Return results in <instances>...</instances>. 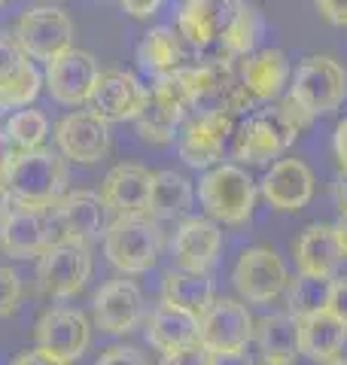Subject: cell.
Returning <instances> with one entry per match:
<instances>
[{
	"label": "cell",
	"instance_id": "47",
	"mask_svg": "<svg viewBox=\"0 0 347 365\" xmlns=\"http://www.w3.org/2000/svg\"><path fill=\"white\" fill-rule=\"evenodd\" d=\"M13 210V195H9V189H6V182L0 180V222H4V216Z\"/></svg>",
	"mask_w": 347,
	"mask_h": 365
},
{
	"label": "cell",
	"instance_id": "40",
	"mask_svg": "<svg viewBox=\"0 0 347 365\" xmlns=\"http://www.w3.org/2000/svg\"><path fill=\"white\" fill-rule=\"evenodd\" d=\"M317 13L335 28H347V0H314Z\"/></svg>",
	"mask_w": 347,
	"mask_h": 365
},
{
	"label": "cell",
	"instance_id": "24",
	"mask_svg": "<svg viewBox=\"0 0 347 365\" xmlns=\"http://www.w3.org/2000/svg\"><path fill=\"white\" fill-rule=\"evenodd\" d=\"M347 341V326L338 323L329 311H317L298 319V353L308 356L311 362L326 365L338 359Z\"/></svg>",
	"mask_w": 347,
	"mask_h": 365
},
{
	"label": "cell",
	"instance_id": "27",
	"mask_svg": "<svg viewBox=\"0 0 347 365\" xmlns=\"http://www.w3.org/2000/svg\"><path fill=\"white\" fill-rule=\"evenodd\" d=\"M161 302L174 304L192 317H204L207 307L216 302L213 280L207 274H189V271H168L161 283Z\"/></svg>",
	"mask_w": 347,
	"mask_h": 365
},
{
	"label": "cell",
	"instance_id": "8",
	"mask_svg": "<svg viewBox=\"0 0 347 365\" xmlns=\"http://www.w3.org/2000/svg\"><path fill=\"white\" fill-rule=\"evenodd\" d=\"M238 295L250 304H268L289 287V271L271 247H250L231 271Z\"/></svg>",
	"mask_w": 347,
	"mask_h": 365
},
{
	"label": "cell",
	"instance_id": "30",
	"mask_svg": "<svg viewBox=\"0 0 347 365\" xmlns=\"http://www.w3.org/2000/svg\"><path fill=\"white\" fill-rule=\"evenodd\" d=\"M186 119V113H183L177 104H171L161 95H156L153 88L146 91V104L144 110L137 113V131L146 143H156V146H165L174 140V134H177L180 122Z\"/></svg>",
	"mask_w": 347,
	"mask_h": 365
},
{
	"label": "cell",
	"instance_id": "12",
	"mask_svg": "<svg viewBox=\"0 0 347 365\" xmlns=\"http://www.w3.org/2000/svg\"><path fill=\"white\" fill-rule=\"evenodd\" d=\"M231 134H235V122L226 113H192L177 140L180 158L189 168H211L223 158Z\"/></svg>",
	"mask_w": 347,
	"mask_h": 365
},
{
	"label": "cell",
	"instance_id": "31",
	"mask_svg": "<svg viewBox=\"0 0 347 365\" xmlns=\"http://www.w3.org/2000/svg\"><path fill=\"white\" fill-rule=\"evenodd\" d=\"M137 61L144 71L159 76H168L183 67V40L180 34H174L171 28H153L137 46Z\"/></svg>",
	"mask_w": 347,
	"mask_h": 365
},
{
	"label": "cell",
	"instance_id": "39",
	"mask_svg": "<svg viewBox=\"0 0 347 365\" xmlns=\"http://www.w3.org/2000/svg\"><path fill=\"white\" fill-rule=\"evenodd\" d=\"M326 311H329L335 319H338V323H344V326H347V277L332 280Z\"/></svg>",
	"mask_w": 347,
	"mask_h": 365
},
{
	"label": "cell",
	"instance_id": "41",
	"mask_svg": "<svg viewBox=\"0 0 347 365\" xmlns=\"http://www.w3.org/2000/svg\"><path fill=\"white\" fill-rule=\"evenodd\" d=\"M9 365H71V362H61V359H55V356H49V353H43V350L34 347V350L19 353V356Z\"/></svg>",
	"mask_w": 347,
	"mask_h": 365
},
{
	"label": "cell",
	"instance_id": "44",
	"mask_svg": "<svg viewBox=\"0 0 347 365\" xmlns=\"http://www.w3.org/2000/svg\"><path fill=\"white\" fill-rule=\"evenodd\" d=\"M335 155H338V168L347 170V119L335 128Z\"/></svg>",
	"mask_w": 347,
	"mask_h": 365
},
{
	"label": "cell",
	"instance_id": "35",
	"mask_svg": "<svg viewBox=\"0 0 347 365\" xmlns=\"http://www.w3.org/2000/svg\"><path fill=\"white\" fill-rule=\"evenodd\" d=\"M31 61L28 55L19 49L16 40L9 37H0V83H6V79H13L19 71H25Z\"/></svg>",
	"mask_w": 347,
	"mask_h": 365
},
{
	"label": "cell",
	"instance_id": "34",
	"mask_svg": "<svg viewBox=\"0 0 347 365\" xmlns=\"http://www.w3.org/2000/svg\"><path fill=\"white\" fill-rule=\"evenodd\" d=\"M40 86H43V76L34 64H28L25 71H19L13 79L0 83V110H25L34 98L40 95Z\"/></svg>",
	"mask_w": 347,
	"mask_h": 365
},
{
	"label": "cell",
	"instance_id": "7",
	"mask_svg": "<svg viewBox=\"0 0 347 365\" xmlns=\"http://www.w3.org/2000/svg\"><path fill=\"white\" fill-rule=\"evenodd\" d=\"M13 40L25 55L49 64L61 52L74 49V21L58 6H34L19 16Z\"/></svg>",
	"mask_w": 347,
	"mask_h": 365
},
{
	"label": "cell",
	"instance_id": "13",
	"mask_svg": "<svg viewBox=\"0 0 347 365\" xmlns=\"http://www.w3.org/2000/svg\"><path fill=\"white\" fill-rule=\"evenodd\" d=\"M34 341H37V350L74 365L89 350L91 326L79 311H71V307H55V311H46L37 319Z\"/></svg>",
	"mask_w": 347,
	"mask_h": 365
},
{
	"label": "cell",
	"instance_id": "52",
	"mask_svg": "<svg viewBox=\"0 0 347 365\" xmlns=\"http://www.w3.org/2000/svg\"><path fill=\"white\" fill-rule=\"evenodd\" d=\"M0 113H4V110H0Z\"/></svg>",
	"mask_w": 347,
	"mask_h": 365
},
{
	"label": "cell",
	"instance_id": "36",
	"mask_svg": "<svg viewBox=\"0 0 347 365\" xmlns=\"http://www.w3.org/2000/svg\"><path fill=\"white\" fill-rule=\"evenodd\" d=\"M21 299V280L13 268L0 265V317H13Z\"/></svg>",
	"mask_w": 347,
	"mask_h": 365
},
{
	"label": "cell",
	"instance_id": "25",
	"mask_svg": "<svg viewBox=\"0 0 347 365\" xmlns=\"http://www.w3.org/2000/svg\"><path fill=\"white\" fill-rule=\"evenodd\" d=\"M146 341L159 353H174L198 344V317L161 302L146 319Z\"/></svg>",
	"mask_w": 347,
	"mask_h": 365
},
{
	"label": "cell",
	"instance_id": "51",
	"mask_svg": "<svg viewBox=\"0 0 347 365\" xmlns=\"http://www.w3.org/2000/svg\"><path fill=\"white\" fill-rule=\"evenodd\" d=\"M4 4H6V0H0V6H4Z\"/></svg>",
	"mask_w": 347,
	"mask_h": 365
},
{
	"label": "cell",
	"instance_id": "17",
	"mask_svg": "<svg viewBox=\"0 0 347 365\" xmlns=\"http://www.w3.org/2000/svg\"><path fill=\"white\" fill-rule=\"evenodd\" d=\"M262 198L281 213L305 210L314 198V170L302 158H277L262 180Z\"/></svg>",
	"mask_w": 347,
	"mask_h": 365
},
{
	"label": "cell",
	"instance_id": "2",
	"mask_svg": "<svg viewBox=\"0 0 347 365\" xmlns=\"http://www.w3.org/2000/svg\"><path fill=\"white\" fill-rule=\"evenodd\" d=\"M4 182L16 204L34 210H49L67 195V165L52 150L19 153L4 174Z\"/></svg>",
	"mask_w": 347,
	"mask_h": 365
},
{
	"label": "cell",
	"instance_id": "16",
	"mask_svg": "<svg viewBox=\"0 0 347 365\" xmlns=\"http://www.w3.org/2000/svg\"><path fill=\"white\" fill-rule=\"evenodd\" d=\"M104 201L98 192H67V195L49 207L52 216V225H55V235L58 241H71V244H83L89 247L91 241H98L104 235Z\"/></svg>",
	"mask_w": 347,
	"mask_h": 365
},
{
	"label": "cell",
	"instance_id": "37",
	"mask_svg": "<svg viewBox=\"0 0 347 365\" xmlns=\"http://www.w3.org/2000/svg\"><path fill=\"white\" fill-rule=\"evenodd\" d=\"M95 365H149L146 356L137 347H125V344H116V347H107L98 356Z\"/></svg>",
	"mask_w": 347,
	"mask_h": 365
},
{
	"label": "cell",
	"instance_id": "15",
	"mask_svg": "<svg viewBox=\"0 0 347 365\" xmlns=\"http://www.w3.org/2000/svg\"><path fill=\"white\" fill-rule=\"evenodd\" d=\"M52 244H58V235L49 210H34L19 204L0 222V247L13 259H40Z\"/></svg>",
	"mask_w": 347,
	"mask_h": 365
},
{
	"label": "cell",
	"instance_id": "14",
	"mask_svg": "<svg viewBox=\"0 0 347 365\" xmlns=\"http://www.w3.org/2000/svg\"><path fill=\"white\" fill-rule=\"evenodd\" d=\"M101 76V67L95 61V55H89L83 49H67L58 58L46 64V88L58 104L79 107L91 101V91Z\"/></svg>",
	"mask_w": 347,
	"mask_h": 365
},
{
	"label": "cell",
	"instance_id": "28",
	"mask_svg": "<svg viewBox=\"0 0 347 365\" xmlns=\"http://www.w3.org/2000/svg\"><path fill=\"white\" fill-rule=\"evenodd\" d=\"M253 341H256L265 362L289 365L298 353V319L293 314L262 317L256 319V329H253Z\"/></svg>",
	"mask_w": 347,
	"mask_h": 365
},
{
	"label": "cell",
	"instance_id": "21",
	"mask_svg": "<svg viewBox=\"0 0 347 365\" xmlns=\"http://www.w3.org/2000/svg\"><path fill=\"white\" fill-rule=\"evenodd\" d=\"M144 317V295L131 280H110L95 295V323L107 335H129Z\"/></svg>",
	"mask_w": 347,
	"mask_h": 365
},
{
	"label": "cell",
	"instance_id": "23",
	"mask_svg": "<svg viewBox=\"0 0 347 365\" xmlns=\"http://www.w3.org/2000/svg\"><path fill=\"white\" fill-rule=\"evenodd\" d=\"M341 262H344V253H341L338 235H335V225L314 222V225H308L305 232H302V237L296 241V265H298V274L332 280Z\"/></svg>",
	"mask_w": 347,
	"mask_h": 365
},
{
	"label": "cell",
	"instance_id": "19",
	"mask_svg": "<svg viewBox=\"0 0 347 365\" xmlns=\"http://www.w3.org/2000/svg\"><path fill=\"white\" fill-rule=\"evenodd\" d=\"M58 150L71 162L91 165L107 155L110 150V128L98 113H71L55 128Z\"/></svg>",
	"mask_w": 347,
	"mask_h": 365
},
{
	"label": "cell",
	"instance_id": "9",
	"mask_svg": "<svg viewBox=\"0 0 347 365\" xmlns=\"http://www.w3.org/2000/svg\"><path fill=\"white\" fill-rule=\"evenodd\" d=\"M256 319L238 299H216L198 319V344L207 353H244Z\"/></svg>",
	"mask_w": 347,
	"mask_h": 365
},
{
	"label": "cell",
	"instance_id": "26",
	"mask_svg": "<svg viewBox=\"0 0 347 365\" xmlns=\"http://www.w3.org/2000/svg\"><path fill=\"white\" fill-rule=\"evenodd\" d=\"M286 76H289V61L281 49L253 52L244 58V67H241V86H244L253 104L281 95V88L286 86Z\"/></svg>",
	"mask_w": 347,
	"mask_h": 365
},
{
	"label": "cell",
	"instance_id": "10",
	"mask_svg": "<svg viewBox=\"0 0 347 365\" xmlns=\"http://www.w3.org/2000/svg\"><path fill=\"white\" fill-rule=\"evenodd\" d=\"M91 277V253L83 244L58 241L37 259L40 289L52 299H71Z\"/></svg>",
	"mask_w": 347,
	"mask_h": 365
},
{
	"label": "cell",
	"instance_id": "1",
	"mask_svg": "<svg viewBox=\"0 0 347 365\" xmlns=\"http://www.w3.org/2000/svg\"><path fill=\"white\" fill-rule=\"evenodd\" d=\"M308 125H311L308 113L289 98H283L271 107L253 110L238 125L235 134H231V153L244 165H268L271 158L286 153L296 143V137Z\"/></svg>",
	"mask_w": 347,
	"mask_h": 365
},
{
	"label": "cell",
	"instance_id": "42",
	"mask_svg": "<svg viewBox=\"0 0 347 365\" xmlns=\"http://www.w3.org/2000/svg\"><path fill=\"white\" fill-rule=\"evenodd\" d=\"M122 9L129 16L134 19H149V16H156V9L161 6V0H119Z\"/></svg>",
	"mask_w": 347,
	"mask_h": 365
},
{
	"label": "cell",
	"instance_id": "32",
	"mask_svg": "<svg viewBox=\"0 0 347 365\" xmlns=\"http://www.w3.org/2000/svg\"><path fill=\"white\" fill-rule=\"evenodd\" d=\"M329 287H332V280L298 274V277L289 280V287H286L289 314H293L296 319H302L308 314L326 311V304H329Z\"/></svg>",
	"mask_w": 347,
	"mask_h": 365
},
{
	"label": "cell",
	"instance_id": "6",
	"mask_svg": "<svg viewBox=\"0 0 347 365\" xmlns=\"http://www.w3.org/2000/svg\"><path fill=\"white\" fill-rule=\"evenodd\" d=\"M189 88H192V113H244L253 107L250 95L241 86V76L228 61H204L189 67Z\"/></svg>",
	"mask_w": 347,
	"mask_h": 365
},
{
	"label": "cell",
	"instance_id": "18",
	"mask_svg": "<svg viewBox=\"0 0 347 365\" xmlns=\"http://www.w3.org/2000/svg\"><path fill=\"white\" fill-rule=\"evenodd\" d=\"M171 250L183 271L207 274L216 265L219 250H223V232L207 216H189V220L180 222L177 235L171 241Z\"/></svg>",
	"mask_w": 347,
	"mask_h": 365
},
{
	"label": "cell",
	"instance_id": "48",
	"mask_svg": "<svg viewBox=\"0 0 347 365\" xmlns=\"http://www.w3.org/2000/svg\"><path fill=\"white\" fill-rule=\"evenodd\" d=\"M335 235H338V244H341V253L347 259V213L338 216V222H335Z\"/></svg>",
	"mask_w": 347,
	"mask_h": 365
},
{
	"label": "cell",
	"instance_id": "49",
	"mask_svg": "<svg viewBox=\"0 0 347 365\" xmlns=\"http://www.w3.org/2000/svg\"><path fill=\"white\" fill-rule=\"evenodd\" d=\"M326 365H347V359H341V356H338V359H332V362H326Z\"/></svg>",
	"mask_w": 347,
	"mask_h": 365
},
{
	"label": "cell",
	"instance_id": "29",
	"mask_svg": "<svg viewBox=\"0 0 347 365\" xmlns=\"http://www.w3.org/2000/svg\"><path fill=\"white\" fill-rule=\"evenodd\" d=\"M192 207V182L180 170H159L149 182L146 213L153 220H183Z\"/></svg>",
	"mask_w": 347,
	"mask_h": 365
},
{
	"label": "cell",
	"instance_id": "46",
	"mask_svg": "<svg viewBox=\"0 0 347 365\" xmlns=\"http://www.w3.org/2000/svg\"><path fill=\"white\" fill-rule=\"evenodd\" d=\"M335 198H338V210L347 213V170L338 174V182H335Z\"/></svg>",
	"mask_w": 347,
	"mask_h": 365
},
{
	"label": "cell",
	"instance_id": "38",
	"mask_svg": "<svg viewBox=\"0 0 347 365\" xmlns=\"http://www.w3.org/2000/svg\"><path fill=\"white\" fill-rule=\"evenodd\" d=\"M159 365H211V353H207L201 344H195V347H186V350L165 353Z\"/></svg>",
	"mask_w": 347,
	"mask_h": 365
},
{
	"label": "cell",
	"instance_id": "22",
	"mask_svg": "<svg viewBox=\"0 0 347 365\" xmlns=\"http://www.w3.org/2000/svg\"><path fill=\"white\" fill-rule=\"evenodd\" d=\"M149 182L153 174L141 165H116L101 186V201L104 207L113 210L116 216L129 213H146L149 204Z\"/></svg>",
	"mask_w": 347,
	"mask_h": 365
},
{
	"label": "cell",
	"instance_id": "5",
	"mask_svg": "<svg viewBox=\"0 0 347 365\" xmlns=\"http://www.w3.org/2000/svg\"><path fill=\"white\" fill-rule=\"evenodd\" d=\"M347 98V71L332 55H308L289 86V101L298 104L311 119L329 116Z\"/></svg>",
	"mask_w": 347,
	"mask_h": 365
},
{
	"label": "cell",
	"instance_id": "43",
	"mask_svg": "<svg viewBox=\"0 0 347 365\" xmlns=\"http://www.w3.org/2000/svg\"><path fill=\"white\" fill-rule=\"evenodd\" d=\"M16 158H19L16 143L6 137V131H0V180H4V174L9 170V165H13Z\"/></svg>",
	"mask_w": 347,
	"mask_h": 365
},
{
	"label": "cell",
	"instance_id": "4",
	"mask_svg": "<svg viewBox=\"0 0 347 365\" xmlns=\"http://www.w3.org/2000/svg\"><path fill=\"white\" fill-rule=\"evenodd\" d=\"M198 198L207 210V220L223 225H244L253 216L256 186L253 177L238 165H216L204 174L198 186Z\"/></svg>",
	"mask_w": 347,
	"mask_h": 365
},
{
	"label": "cell",
	"instance_id": "20",
	"mask_svg": "<svg viewBox=\"0 0 347 365\" xmlns=\"http://www.w3.org/2000/svg\"><path fill=\"white\" fill-rule=\"evenodd\" d=\"M146 104V88L125 71H101L95 91H91V107L104 122H125L137 119V113Z\"/></svg>",
	"mask_w": 347,
	"mask_h": 365
},
{
	"label": "cell",
	"instance_id": "11",
	"mask_svg": "<svg viewBox=\"0 0 347 365\" xmlns=\"http://www.w3.org/2000/svg\"><path fill=\"white\" fill-rule=\"evenodd\" d=\"M241 9V0H186L177 16V34L195 49L207 52L223 43Z\"/></svg>",
	"mask_w": 347,
	"mask_h": 365
},
{
	"label": "cell",
	"instance_id": "3",
	"mask_svg": "<svg viewBox=\"0 0 347 365\" xmlns=\"http://www.w3.org/2000/svg\"><path fill=\"white\" fill-rule=\"evenodd\" d=\"M161 247H165V235H161L159 220H153L149 213L116 216L104 228V256L122 274L149 271L159 262Z\"/></svg>",
	"mask_w": 347,
	"mask_h": 365
},
{
	"label": "cell",
	"instance_id": "45",
	"mask_svg": "<svg viewBox=\"0 0 347 365\" xmlns=\"http://www.w3.org/2000/svg\"><path fill=\"white\" fill-rule=\"evenodd\" d=\"M211 365H250L244 353H211Z\"/></svg>",
	"mask_w": 347,
	"mask_h": 365
},
{
	"label": "cell",
	"instance_id": "50",
	"mask_svg": "<svg viewBox=\"0 0 347 365\" xmlns=\"http://www.w3.org/2000/svg\"><path fill=\"white\" fill-rule=\"evenodd\" d=\"M262 365H281V362H262Z\"/></svg>",
	"mask_w": 347,
	"mask_h": 365
},
{
	"label": "cell",
	"instance_id": "33",
	"mask_svg": "<svg viewBox=\"0 0 347 365\" xmlns=\"http://www.w3.org/2000/svg\"><path fill=\"white\" fill-rule=\"evenodd\" d=\"M6 137L16 143L19 153H31V150H40V143L46 140L49 134V122L40 110H19L6 119Z\"/></svg>",
	"mask_w": 347,
	"mask_h": 365
}]
</instances>
